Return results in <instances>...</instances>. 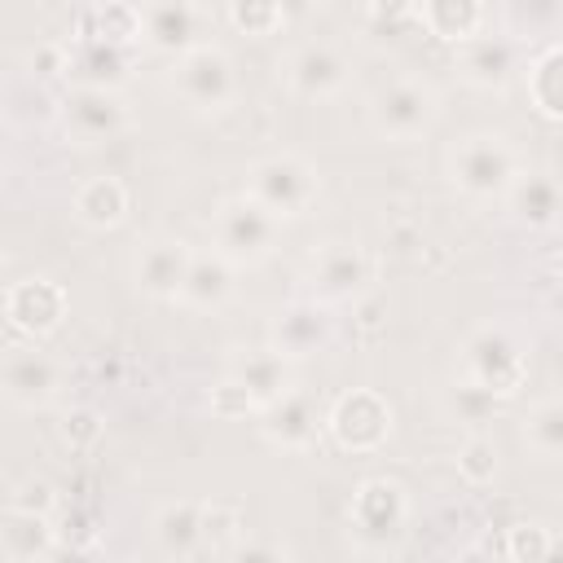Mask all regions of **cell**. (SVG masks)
<instances>
[{"label":"cell","instance_id":"8992f818","mask_svg":"<svg viewBox=\"0 0 563 563\" xmlns=\"http://www.w3.org/2000/svg\"><path fill=\"white\" fill-rule=\"evenodd\" d=\"M246 194L264 202L277 220H303L321 198V167L299 150L264 154L246 167Z\"/></svg>","mask_w":563,"mask_h":563},{"label":"cell","instance_id":"60d3db41","mask_svg":"<svg viewBox=\"0 0 563 563\" xmlns=\"http://www.w3.org/2000/svg\"><path fill=\"white\" fill-rule=\"evenodd\" d=\"M554 282H559V286H563V251H559V255H554Z\"/></svg>","mask_w":563,"mask_h":563},{"label":"cell","instance_id":"44dd1931","mask_svg":"<svg viewBox=\"0 0 563 563\" xmlns=\"http://www.w3.org/2000/svg\"><path fill=\"white\" fill-rule=\"evenodd\" d=\"M238 273L242 268L224 251H216V246L194 251L189 277L180 286V303L194 308V312H220V308H229L233 295H238Z\"/></svg>","mask_w":563,"mask_h":563},{"label":"cell","instance_id":"ffe728a7","mask_svg":"<svg viewBox=\"0 0 563 563\" xmlns=\"http://www.w3.org/2000/svg\"><path fill=\"white\" fill-rule=\"evenodd\" d=\"M207 13L198 0H154L145 4V48L163 57H180L207 35Z\"/></svg>","mask_w":563,"mask_h":563},{"label":"cell","instance_id":"4dcf8cb0","mask_svg":"<svg viewBox=\"0 0 563 563\" xmlns=\"http://www.w3.org/2000/svg\"><path fill=\"white\" fill-rule=\"evenodd\" d=\"M523 444L545 462H563V396H545L528 409Z\"/></svg>","mask_w":563,"mask_h":563},{"label":"cell","instance_id":"4316f807","mask_svg":"<svg viewBox=\"0 0 563 563\" xmlns=\"http://www.w3.org/2000/svg\"><path fill=\"white\" fill-rule=\"evenodd\" d=\"M4 119L18 128V132H35V128H57L62 119V92H53L44 79L35 75H18L9 84V97H4Z\"/></svg>","mask_w":563,"mask_h":563},{"label":"cell","instance_id":"d590c367","mask_svg":"<svg viewBox=\"0 0 563 563\" xmlns=\"http://www.w3.org/2000/svg\"><path fill=\"white\" fill-rule=\"evenodd\" d=\"M106 435V413L97 405H70L57 422V440L70 449V453H88L97 449V440Z\"/></svg>","mask_w":563,"mask_h":563},{"label":"cell","instance_id":"8d00e7d4","mask_svg":"<svg viewBox=\"0 0 563 563\" xmlns=\"http://www.w3.org/2000/svg\"><path fill=\"white\" fill-rule=\"evenodd\" d=\"M207 409L216 413V418H260V400L246 391V383H238L233 374H224L216 387H211V396H207Z\"/></svg>","mask_w":563,"mask_h":563},{"label":"cell","instance_id":"f35d334b","mask_svg":"<svg viewBox=\"0 0 563 563\" xmlns=\"http://www.w3.org/2000/svg\"><path fill=\"white\" fill-rule=\"evenodd\" d=\"M295 550L286 545V541H264V545H251V541H242V550L233 554V559H290Z\"/></svg>","mask_w":563,"mask_h":563},{"label":"cell","instance_id":"e0dca14e","mask_svg":"<svg viewBox=\"0 0 563 563\" xmlns=\"http://www.w3.org/2000/svg\"><path fill=\"white\" fill-rule=\"evenodd\" d=\"M260 435L264 444L282 449V453H308L325 440V409L317 405V396L308 387H290L282 400H273L260 413Z\"/></svg>","mask_w":563,"mask_h":563},{"label":"cell","instance_id":"cb8c5ba5","mask_svg":"<svg viewBox=\"0 0 563 563\" xmlns=\"http://www.w3.org/2000/svg\"><path fill=\"white\" fill-rule=\"evenodd\" d=\"M150 537H154V550L163 559H198L207 554L202 545V501L194 497H176V501H163L150 519Z\"/></svg>","mask_w":563,"mask_h":563},{"label":"cell","instance_id":"5b68a950","mask_svg":"<svg viewBox=\"0 0 563 563\" xmlns=\"http://www.w3.org/2000/svg\"><path fill=\"white\" fill-rule=\"evenodd\" d=\"M167 88L180 97V106H189L194 114H224L238 92H242V79H238V62L224 44L216 40H202L194 44L189 53L172 57V70H167Z\"/></svg>","mask_w":563,"mask_h":563},{"label":"cell","instance_id":"ba28073f","mask_svg":"<svg viewBox=\"0 0 563 563\" xmlns=\"http://www.w3.org/2000/svg\"><path fill=\"white\" fill-rule=\"evenodd\" d=\"M440 119V92L418 75H396L369 97V128L391 145L422 141Z\"/></svg>","mask_w":563,"mask_h":563},{"label":"cell","instance_id":"e575fe53","mask_svg":"<svg viewBox=\"0 0 563 563\" xmlns=\"http://www.w3.org/2000/svg\"><path fill=\"white\" fill-rule=\"evenodd\" d=\"M559 550L554 532L541 523V519H519L506 528V541H501V554L510 563H545L550 554Z\"/></svg>","mask_w":563,"mask_h":563},{"label":"cell","instance_id":"277c9868","mask_svg":"<svg viewBox=\"0 0 563 563\" xmlns=\"http://www.w3.org/2000/svg\"><path fill=\"white\" fill-rule=\"evenodd\" d=\"M282 229L286 220H277L264 202H255L246 189L242 194H229L211 207V220H207V233H211V246L224 251L242 273L246 268H260L264 260H273L277 242H282Z\"/></svg>","mask_w":563,"mask_h":563},{"label":"cell","instance_id":"4fadbf2b","mask_svg":"<svg viewBox=\"0 0 563 563\" xmlns=\"http://www.w3.org/2000/svg\"><path fill=\"white\" fill-rule=\"evenodd\" d=\"M277 70H282L286 92L303 97V101H330L352 79V62H347V53L334 40H303V44H295L277 62Z\"/></svg>","mask_w":563,"mask_h":563},{"label":"cell","instance_id":"f546056e","mask_svg":"<svg viewBox=\"0 0 563 563\" xmlns=\"http://www.w3.org/2000/svg\"><path fill=\"white\" fill-rule=\"evenodd\" d=\"M246 541V515L233 501H202V545L207 554L233 559Z\"/></svg>","mask_w":563,"mask_h":563},{"label":"cell","instance_id":"74e56055","mask_svg":"<svg viewBox=\"0 0 563 563\" xmlns=\"http://www.w3.org/2000/svg\"><path fill=\"white\" fill-rule=\"evenodd\" d=\"M4 501H9V506H22V510H40V515H57V506H62L57 488H53L44 475H26V479H18V484L9 488Z\"/></svg>","mask_w":563,"mask_h":563},{"label":"cell","instance_id":"3957f363","mask_svg":"<svg viewBox=\"0 0 563 563\" xmlns=\"http://www.w3.org/2000/svg\"><path fill=\"white\" fill-rule=\"evenodd\" d=\"M444 167H449L453 189L466 194V198H475V202H493V198L501 202L506 189L515 185V176L523 172L515 141H510L506 132H493V128L466 132V136L449 150Z\"/></svg>","mask_w":563,"mask_h":563},{"label":"cell","instance_id":"836d02e7","mask_svg":"<svg viewBox=\"0 0 563 563\" xmlns=\"http://www.w3.org/2000/svg\"><path fill=\"white\" fill-rule=\"evenodd\" d=\"M453 462H457L462 484L484 488V484H493L497 471H501V449H497L493 435H466V440L457 444V457H453Z\"/></svg>","mask_w":563,"mask_h":563},{"label":"cell","instance_id":"83f0119b","mask_svg":"<svg viewBox=\"0 0 563 563\" xmlns=\"http://www.w3.org/2000/svg\"><path fill=\"white\" fill-rule=\"evenodd\" d=\"M523 92L541 119L563 123V40L532 53V62L523 70Z\"/></svg>","mask_w":563,"mask_h":563},{"label":"cell","instance_id":"d6986e66","mask_svg":"<svg viewBox=\"0 0 563 563\" xmlns=\"http://www.w3.org/2000/svg\"><path fill=\"white\" fill-rule=\"evenodd\" d=\"M506 216L528 233H550L563 224V180L550 172H519L506 189Z\"/></svg>","mask_w":563,"mask_h":563},{"label":"cell","instance_id":"7402d4cb","mask_svg":"<svg viewBox=\"0 0 563 563\" xmlns=\"http://www.w3.org/2000/svg\"><path fill=\"white\" fill-rule=\"evenodd\" d=\"M224 374H233L238 383H246V391L260 400V413H264L273 400H282V396L299 383L295 361H290V356H282L273 343L251 347V352H238V356L229 361V369H224Z\"/></svg>","mask_w":563,"mask_h":563},{"label":"cell","instance_id":"9a60e30c","mask_svg":"<svg viewBox=\"0 0 563 563\" xmlns=\"http://www.w3.org/2000/svg\"><path fill=\"white\" fill-rule=\"evenodd\" d=\"M70 312V295L57 277L48 273H31V277H18L4 286V321L13 334L22 339H48L62 330Z\"/></svg>","mask_w":563,"mask_h":563},{"label":"cell","instance_id":"30bf717a","mask_svg":"<svg viewBox=\"0 0 563 563\" xmlns=\"http://www.w3.org/2000/svg\"><path fill=\"white\" fill-rule=\"evenodd\" d=\"M0 391L13 409L22 413H40V409H53L66 391V365L40 347V339H26V343H13L0 361Z\"/></svg>","mask_w":563,"mask_h":563},{"label":"cell","instance_id":"1f68e13d","mask_svg":"<svg viewBox=\"0 0 563 563\" xmlns=\"http://www.w3.org/2000/svg\"><path fill=\"white\" fill-rule=\"evenodd\" d=\"M224 18L246 40H268V35H282L290 26L282 0H229L224 4Z\"/></svg>","mask_w":563,"mask_h":563},{"label":"cell","instance_id":"603a6c76","mask_svg":"<svg viewBox=\"0 0 563 563\" xmlns=\"http://www.w3.org/2000/svg\"><path fill=\"white\" fill-rule=\"evenodd\" d=\"M128 211H132V194H128L123 176H110V172L79 180V189L70 194V216L92 233L119 229L128 220Z\"/></svg>","mask_w":563,"mask_h":563},{"label":"cell","instance_id":"7c38bea8","mask_svg":"<svg viewBox=\"0 0 563 563\" xmlns=\"http://www.w3.org/2000/svg\"><path fill=\"white\" fill-rule=\"evenodd\" d=\"M528 48L532 44L523 35H515V31H484L471 44L457 48V70L479 92H506L510 84L523 79L528 62H532Z\"/></svg>","mask_w":563,"mask_h":563},{"label":"cell","instance_id":"d6a6232c","mask_svg":"<svg viewBox=\"0 0 563 563\" xmlns=\"http://www.w3.org/2000/svg\"><path fill=\"white\" fill-rule=\"evenodd\" d=\"M506 31L523 35L528 44L563 26V0H506Z\"/></svg>","mask_w":563,"mask_h":563},{"label":"cell","instance_id":"2e32d148","mask_svg":"<svg viewBox=\"0 0 563 563\" xmlns=\"http://www.w3.org/2000/svg\"><path fill=\"white\" fill-rule=\"evenodd\" d=\"M194 246L176 233H154L132 251V282L145 299L158 303H180V286L189 277Z\"/></svg>","mask_w":563,"mask_h":563},{"label":"cell","instance_id":"6da1fadb","mask_svg":"<svg viewBox=\"0 0 563 563\" xmlns=\"http://www.w3.org/2000/svg\"><path fill=\"white\" fill-rule=\"evenodd\" d=\"M528 369H532V347L506 321H484L462 339L457 383H471L493 400H515L528 387Z\"/></svg>","mask_w":563,"mask_h":563},{"label":"cell","instance_id":"f1b7e54d","mask_svg":"<svg viewBox=\"0 0 563 563\" xmlns=\"http://www.w3.org/2000/svg\"><path fill=\"white\" fill-rule=\"evenodd\" d=\"M79 40H101V44H114V48H136V44H145V9L132 4V0H101V4L88 9Z\"/></svg>","mask_w":563,"mask_h":563},{"label":"cell","instance_id":"d4e9b609","mask_svg":"<svg viewBox=\"0 0 563 563\" xmlns=\"http://www.w3.org/2000/svg\"><path fill=\"white\" fill-rule=\"evenodd\" d=\"M413 18L422 22V31L440 44H471L475 35H484L488 22V0H418Z\"/></svg>","mask_w":563,"mask_h":563},{"label":"cell","instance_id":"9c48e42d","mask_svg":"<svg viewBox=\"0 0 563 563\" xmlns=\"http://www.w3.org/2000/svg\"><path fill=\"white\" fill-rule=\"evenodd\" d=\"M396 431V409L383 391L374 387H347L325 405V435L334 440V449L365 457L378 453Z\"/></svg>","mask_w":563,"mask_h":563},{"label":"cell","instance_id":"484cf974","mask_svg":"<svg viewBox=\"0 0 563 563\" xmlns=\"http://www.w3.org/2000/svg\"><path fill=\"white\" fill-rule=\"evenodd\" d=\"M136 48H114L101 40H75L70 44V84H101V88H123L132 79Z\"/></svg>","mask_w":563,"mask_h":563},{"label":"cell","instance_id":"52a82bcc","mask_svg":"<svg viewBox=\"0 0 563 563\" xmlns=\"http://www.w3.org/2000/svg\"><path fill=\"white\" fill-rule=\"evenodd\" d=\"M378 264L356 238H325L308 264H303V295L330 303V308H356L374 290Z\"/></svg>","mask_w":563,"mask_h":563},{"label":"cell","instance_id":"ac0fdd59","mask_svg":"<svg viewBox=\"0 0 563 563\" xmlns=\"http://www.w3.org/2000/svg\"><path fill=\"white\" fill-rule=\"evenodd\" d=\"M57 550H62L57 515H40V510H22L4 501L0 510V559L4 563H48Z\"/></svg>","mask_w":563,"mask_h":563},{"label":"cell","instance_id":"5bb4252c","mask_svg":"<svg viewBox=\"0 0 563 563\" xmlns=\"http://www.w3.org/2000/svg\"><path fill=\"white\" fill-rule=\"evenodd\" d=\"M334 312H339V308H330V303H321V299H312V295H299V299H290V303H282V308L273 312V321H268V343H273L282 356H290L295 365H303V361L330 352V343H334V334H339V317H334Z\"/></svg>","mask_w":563,"mask_h":563},{"label":"cell","instance_id":"8fae6325","mask_svg":"<svg viewBox=\"0 0 563 563\" xmlns=\"http://www.w3.org/2000/svg\"><path fill=\"white\" fill-rule=\"evenodd\" d=\"M57 128L75 145H101L114 141L132 128V106L123 88H101V84H66L62 88V119Z\"/></svg>","mask_w":563,"mask_h":563},{"label":"cell","instance_id":"ab89813d","mask_svg":"<svg viewBox=\"0 0 563 563\" xmlns=\"http://www.w3.org/2000/svg\"><path fill=\"white\" fill-rule=\"evenodd\" d=\"M282 4H286V18H290V22H299V18H308L321 0H282Z\"/></svg>","mask_w":563,"mask_h":563},{"label":"cell","instance_id":"7a4b0ae2","mask_svg":"<svg viewBox=\"0 0 563 563\" xmlns=\"http://www.w3.org/2000/svg\"><path fill=\"white\" fill-rule=\"evenodd\" d=\"M409 523H413V497L400 479L391 475H365L352 497H347V537H352V550L361 554H374V559H387V554H400L405 537H409Z\"/></svg>","mask_w":563,"mask_h":563}]
</instances>
